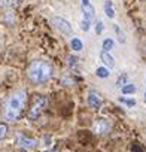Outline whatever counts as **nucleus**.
I'll return each mask as SVG.
<instances>
[{
  "label": "nucleus",
  "mask_w": 146,
  "mask_h": 152,
  "mask_svg": "<svg viewBox=\"0 0 146 152\" xmlns=\"http://www.w3.org/2000/svg\"><path fill=\"white\" fill-rule=\"evenodd\" d=\"M51 23H52V26H54L58 31H61L63 34H70V33H72V26H70V23H69L67 20L60 18V17H54V18L51 20Z\"/></svg>",
  "instance_id": "obj_6"
},
{
  "label": "nucleus",
  "mask_w": 146,
  "mask_h": 152,
  "mask_svg": "<svg viewBox=\"0 0 146 152\" xmlns=\"http://www.w3.org/2000/svg\"><path fill=\"white\" fill-rule=\"evenodd\" d=\"M127 81H128V75H127V73H122V75H119V76H118V79H116V85L121 88V87H124L125 84H128Z\"/></svg>",
  "instance_id": "obj_14"
},
{
  "label": "nucleus",
  "mask_w": 146,
  "mask_h": 152,
  "mask_svg": "<svg viewBox=\"0 0 146 152\" xmlns=\"http://www.w3.org/2000/svg\"><path fill=\"white\" fill-rule=\"evenodd\" d=\"M101 31H103V23L101 21H97V24H96V33L100 34Z\"/></svg>",
  "instance_id": "obj_20"
},
{
  "label": "nucleus",
  "mask_w": 146,
  "mask_h": 152,
  "mask_svg": "<svg viewBox=\"0 0 146 152\" xmlns=\"http://www.w3.org/2000/svg\"><path fill=\"white\" fill-rule=\"evenodd\" d=\"M119 102H121V103H125L127 106H134V104H136V100H134V99H125V97H119Z\"/></svg>",
  "instance_id": "obj_18"
},
{
  "label": "nucleus",
  "mask_w": 146,
  "mask_h": 152,
  "mask_svg": "<svg viewBox=\"0 0 146 152\" xmlns=\"http://www.w3.org/2000/svg\"><path fill=\"white\" fill-rule=\"evenodd\" d=\"M113 45H115V43H113L112 39H104L101 46H103V51H104V52H109L110 49H113Z\"/></svg>",
  "instance_id": "obj_15"
},
{
  "label": "nucleus",
  "mask_w": 146,
  "mask_h": 152,
  "mask_svg": "<svg viewBox=\"0 0 146 152\" xmlns=\"http://www.w3.org/2000/svg\"><path fill=\"white\" fill-rule=\"evenodd\" d=\"M76 61H78V58H76V57H72V55L69 57V63H70V64H75Z\"/></svg>",
  "instance_id": "obj_21"
},
{
  "label": "nucleus",
  "mask_w": 146,
  "mask_h": 152,
  "mask_svg": "<svg viewBox=\"0 0 146 152\" xmlns=\"http://www.w3.org/2000/svg\"><path fill=\"white\" fill-rule=\"evenodd\" d=\"M110 127H112V124L106 118H96L94 124H93V130L96 134H106L110 130Z\"/></svg>",
  "instance_id": "obj_5"
},
{
  "label": "nucleus",
  "mask_w": 146,
  "mask_h": 152,
  "mask_svg": "<svg viewBox=\"0 0 146 152\" xmlns=\"http://www.w3.org/2000/svg\"><path fill=\"white\" fill-rule=\"evenodd\" d=\"M27 76L34 84H45L52 78V64L45 60H36L28 66Z\"/></svg>",
  "instance_id": "obj_2"
},
{
  "label": "nucleus",
  "mask_w": 146,
  "mask_h": 152,
  "mask_svg": "<svg viewBox=\"0 0 146 152\" xmlns=\"http://www.w3.org/2000/svg\"><path fill=\"white\" fill-rule=\"evenodd\" d=\"M121 91H122V94H133V93H136V85L134 84H125L124 87H121Z\"/></svg>",
  "instance_id": "obj_12"
},
{
  "label": "nucleus",
  "mask_w": 146,
  "mask_h": 152,
  "mask_svg": "<svg viewBox=\"0 0 146 152\" xmlns=\"http://www.w3.org/2000/svg\"><path fill=\"white\" fill-rule=\"evenodd\" d=\"M88 104L93 109H96V110L101 107V99H100V96L96 91H90V94H88Z\"/></svg>",
  "instance_id": "obj_7"
},
{
  "label": "nucleus",
  "mask_w": 146,
  "mask_h": 152,
  "mask_svg": "<svg viewBox=\"0 0 146 152\" xmlns=\"http://www.w3.org/2000/svg\"><path fill=\"white\" fill-rule=\"evenodd\" d=\"M46 152H49V151H46Z\"/></svg>",
  "instance_id": "obj_26"
},
{
  "label": "nucleus",
  "mask_w": 146,
  "mask_h": 152,
  "mask_svg": "<svg viewBox=\"0 0 146 152\" xmlns=\"http://www.w3.org/2000/svg\"><path fill=\"white\" fill-rule=\"evenodd\" d=\"M103 8H104V15H106L107 18H113V17H115V9H113V5H112L110 0H106Z\"/></svg>",
  "instance_id": "obj_10"
},
{
  "label": "nucleus",
  "mask_w": 146,
  "mask_h": 152,
  "mask_svg": "<svg viewBox=\"0 0 146 152\" xmlns=\"http://www.w3.org/2000/svg\"><path fill=\"white\" fill-rule=\"evenodd\" d=\"M70 46H72L73 51H82V49H84V43H82V40L78 39V37H73V39H72Z\"/></svg>",
  "instance_id": "obj_11"
},
{
  "label": "nucleus",
  "mask_w": 146,
  "mask_h": 152,
  "mask_svg": "<svg viewBox=\"0 0 146 152\" xmlns=\"http://www.w3.org/2000/svg\"><path fill=\"white\" fill-rule=\"evenodd\" d=\"M113 30H115V33H116V36H118V39H119V42H125V34L122 33V30H119V26H113Z\"/></svg>",
  "instance_id": "obj_16"
},
{
  "label": "nucleus",
  "mask_w": 146,
  "mask_h": 152,
  "mask_svg": "<svg viewBox=\"0 0 146 152\" xmlns=\"http://www.w3.org/2000/svg\"><path fill=\"white\" fill-rule=\"evenodd\" d=\"M96 75L99 76V78H109V69H106V67H97V70H96Z\"/></svg>",
  "instance_id": "obj_13"
},
{
  "label": "nucleus",
  "mask_w": 146,
  "mask_h": 152,
  "mask_svg": "<svg viewBox=\"0 0 146 152\" xmlns=\"http://www.w3.org/2000/svg\"><path fill=\"white\" fill-rule=\"evenodd\" d=\"M20 152H27V151H26L24 148H21V149H20Z\"/></svg>",
  "instance_id": "obj_24"
},
{
  "label": "nucleus",
  "mask_w": 146,
  "mask_h": 152,
  "mask_svg": "<svg viewBox=\"0 0 146 152\" xmlns=\"http://www.w3.org/2000/svg\"><path fill=\"white\" fill-rule=\"evenodd\" d=\"M17 3V0H0V6H3V8H6V6H14Z\"/></svg>",
  "instance_id": "obj_19"
},
{
  "label": "nucleus",
  "mask_w": 146,
  "mask_h": 152,
  "mask_svg": "<svg viewBox=\"0 0 146 152\" xmlns=\"http://www.w3.org/2000/svg\"><path fill=\"white\" fill-rule=\"evenodd\" d=\"M100 60L104 63V66L107 67V69H113L115 67V60H113V57L109 54V52H101L100 54Z\"/></svg>",
  "instance_id": "obj_9"
},
{
  "label": "nucleus",
  "mask_w": 146,
  "mask_h": 152,
  "mask_svg": "<svg viewBox=\"0 0 146 152\" xmlns=\"http://www.w3.org/2000/svg\"><path fill=\"white\" fill-rule=\"evenodd\" d=\"M26 103H27V93L24 90H17L14 91L6 103H5V107H3V116L6 121L9 122H15L21 118L23 112H24V107H26Z\"/></svg>",
  "instance_id": "obj_1"
},
{
  "label": "nucleus",
  "mask_w": 146,
  "mask_h": 152,
  "mask_svg": "<svg viewBox=\"0 0 146 152\" xmlns=\"http://www.w3.org/2000/svg\"><path fill=\"white\" fill-rule=\"evenodd\" d=\"M145 100H146V91H145Z\"/></svg>",
  "instance_id": "obj_25"
},
{
  "label": "nucleus",
  "mask_w": 146,
  "mask_h": 152,
  "mask_svg": "<svg viewBox=\"0 0 146 152\" xmlns=\"http://www.w3.org/2000/svg\"><path fill=\"white\" fill-rule=\"evenodd\" d=\"M90 3V0H82V5H88Z\"/></svg>",
  "instance_id": "obj_23"
},
{
  "label": "nucleus",
  "mask_w": 146,
  "mask_h": 152,
  "mask_svg": "<svg viewBox=\"0 0 146 152\" xmlns=\"http://www.w3.org/2000/svg\"><path fill=\"white\" fill-rule=\"evenodd\" d=\"M8 136V125L6 124H0V140L5 139Z\"/></svg>",
  "instance_id": "obj_17"
},
{
  "label": "nucleus",
  "mask_w": 146,
  "mask_h": 152,
  "mask_svg": "<svg viewBox=\"0 0 146 152\" xmlns=\"http://www.w3.org/2000/svg\"><path fill=\"white\" fill-rule=\"evenodd\" d=\"M131 149H133V151H134V152H142V151H140V149H139V148H137V143H134V145H133V146H131Z\"/></svg>",
  "instance_id": "obj_22"
},
{
  "label": "nucleus",
  "mask_w": 146,
  "mask_h": 152,
  "mask_svg": "<svg viewBox=\"0 0 146 152\" xmlns=\"http://www.w3.org/2000/svg\"><path fill=\"white\" fill-rule=\"evenodd\" d=\"M18 143L23 148H34V146H37V140L31 139V137H27V136H18Z\"/></svg>",
  "instance_id": "obj_8"
},
{
  "label": "nucleus",
  "mask_w": 146,
  "mask_h": 152,
  "mask_svg": "<svg viewBox=\"0 0 146 152\" xmlns=\"http://www.w3.org/2000/svg\"><path fill=\"white\" fill-rule=\"evenodd\" d=\"M45 106H46V97L45 96H36L30 109H28V119H31V121L37 119Z\"/></svg>",
  "instance_id": "obj_3"
},
{
  "label": "nucleus",
  "mask_w": 146,
  "mask_h": 152,
  "mask_svg": "<svg viewBox=\"0 0 146 152\" xmlns=\"http://www.w3.org/2000/svg\"><path fill=\"white\" fill-rule=\"evenodd\" d=\"M94 20V8L88 5H82V21H81V28L84 31H88L91 27V23Z\"/></svg>",
  "instance_id": "obj_4"
}]
</instances>
